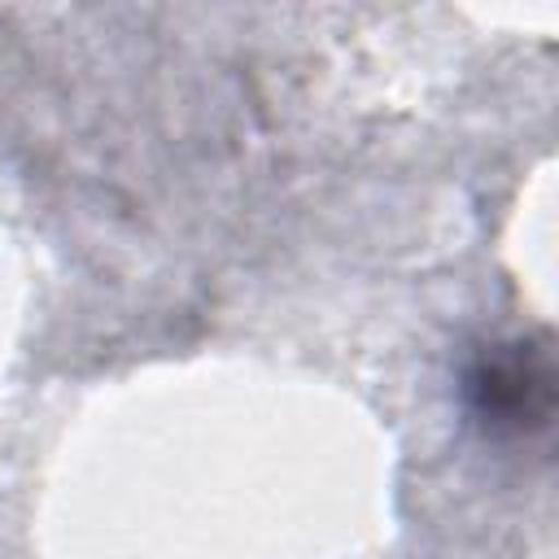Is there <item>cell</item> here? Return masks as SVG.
Listing matches in <instances>:
<instances>
[{"label": "cell", "mask_w": 559, "mask_h": 559, "mask_svg": "<svg viewBox=\"0 0 559 559\" xmlns=\"http://www.w3.org/2000/svg\"><path fill=\"white\" fill-rule=\"evenodd\" d=\"M472 411L489 428L524 432L528 424H546L550 415V349L546 345H498L467 376Z\"/></svg>", "instance_id": "obj_1"}]
</instances>
